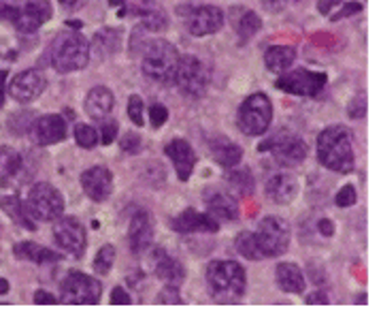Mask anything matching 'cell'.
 Instances as JSON below:
<instances>
[{"label":"cell","instance_id":"obj_1","mask_svg":"<svg viewBox=\"0 0 381 316\" xmlns=\"http://www.w3.org/2000/svg\"><path fill=\"white\" fill-rule=\"evenodd\" d=\"M318 158L320 162L337 173L354 171V146L352 133L345 127H328L318 137Z\"/></svg>","mask_w":381,"mask_h":316},{"label":"cell","instance_id":"obj_2","mask_svg":"<svg viewBox=\"0 0 381 316\" xmlns=\"http://www.w3.org/2000/svg\"><path fill=\"white\" fill-rule=\"evenodd\" d=\"M207 285L211 295L222 304H235L243 297L248 278L237 261H211L207 267Z\"/></svg>","mask_w":381,"mask_h":316},{"label":"cell","instance_id":"obj_3","mask_svg":"<svg viewBox=\"0 0 381 316\" xmlns=\"http://www.w3.org/2000/svg\"><path fill=\"white\" fill-rule=\"evenodd\" d=\"M141 54H143L141 66L147 79L158 84H171L175 79V71L179 64V54L175 45H171L164 39H153L145 43Z\"/></svg>","mask_w":381,"mask_h":316},{"label":"cell","instance_id":"obj_4","mask_svg":"<svg viewBox=\"0 0 381 316\" xmlns=\"http://www.w3.org/2000/svg\"><path fill=\"white\" fill-rule=\"evenodd\" d=\"M49 62L60 73L81 71L90 62V45L79 32L60 34L49 47Z\"/></svg>","mask_w":381,"mask_h":316},{"label":"cell","instance_id":"obj_5","mask_svg":"<svg viewBox=\"0 0 381 316\" xmlns=\"http://www.w3.org/2000/svg\"><path fill=\"white\" fill-rule=\"evenodd\" d=\"M26 209L32 216V220L54 222L64 212V199L60 190L47 182H39L30 188L26 199Z\"/></svg>","mask_w":381,"mask_h":316},{"label":"cell","instance_id":"obj_6","mask_svg":"<svg viewBox=\"0 0 381 316\" xmlns=\"http://www.w3.org/2000/svg\"><path fill=\"white\" fill-rule=\"evenodd\" d=\"M62 304L71 306H96L103 295V285L101 280L86 276L81 272H68V276L62 280Z\"/></svg>","mask_w":381,"mask_h":316},{"label":"cell","instance_id":"obj_7","mask_svg":"<svg viewBox=\"0 0 381 316\" xmlns=\"http://www.w3.org/2000/svg\"><path fill=\"white\" fill-rule=\"evenodd\" d=\"M273 120V105L266 94L255 92L248 97L239 107V129L245 135L260 137L268 131Z\"/></svg>","mask_w":381,"mask_h":316},{"label":"cell","instance_id":"obj_8","mask_svg":"<svg viewBox=\"0 0 381 316\" xmlns=\"http://www.w3.org/2000/svg\"><path fill=\"white\" fill-rule=\"evenodd\" d=\"M173 84L179 88L181 94L198 99L209 88V71L196 56H179V64L175 71Z\"/></svg>","mask_w":381,"mask_h":316},{"label":"cell","instance_id":"obj_9","mask_svg":"<svg viewBox=\"0 0 381 316\" xmlns=\"http://www.w3.org/2000/svg\"><path fill=\"white\" fill-rule=\"evenodd\" d=\"M255 242L264 259L279 257L290 246V229L279 216H266L255 231Z\"/></svg>","mask_w":381,"mask_h":316},{"label":"cell","instance_id":"obj_10","mask_svg":"<svg viewBox=\"0 0 381 316\" xmlns=\"http://www.w3.org/2000/svg\"><path fill=\"white\" fill-rule=\"evenodd\" d=\"M51 2L49 0H26V4L21 9H13V6H4L2 15H6V19H11L17 30L21 32H34L39 30L43 24H47L51 19Z\"/></svg>","mask_w":381,"mask_h":316},{"label":"cell","instance_id":"obj_11","mask_svg":"<svg viewBox=\"0 0 381 316\" xmlns=\"http://www.w3.org/2000/svg\"><path fill=\"white\" fill-rule=\"evenodd\" d=\"M328 77L326 73H318V71H309V69H294L288 71L285 75H281L277 79V88L296 97H315L324 90Z\"/></svg>","mask_w":381,"mask_h":316},{"label":"cell","instance_id":"obj_12","mask_svg":"<svg viewBox=\"0 0 381 316\" xmlns=\"http://www.w3.org/2000/svg\"><path fill=\"white\" fill-rule=\"evenodd\" d=\"M54 237H56V244L66 255H71L75 259H81L83 252H86V248H88L86 229H83V224L75 216L58 218V222L54 224Z\"/></svg>","mask_w":381,"mask_h":316},{"label":"cell","instance_id":"obj_13","mask_svg":"<svg viewBox=\"0 0 381 316\" xmlns=\"http://www.w3.org/2000/svg\"><path fill=\"white\" fill-rule=\"evenodd\" d=\"M266 150H270L273 157L288 167L303 162L307 157V144L300 137H296L292 133H283V131L279 135H275L273 139L260 144V152H266Z\"/></svg>","mask_w":381,"mask_h":316},{"label":"cell","instance_id":"obj_14","mask_svg":"<svg viewBox=\"0 0 381 316\" xmlns=\"http://www.w3.org/2000/svg\"><path fill=\"white\" fill-rule=\"evenodd\" d=\"M45 86H47V79L43 77V73L36 69H28V71H21L19 75H15V79L9 86V94L17 103H30L43 94Z\"/></svg>","mask_w":381,"mask_h":316},{"label":"cell","instance_id":"obj_15","mask_svg":"<svg viewBox=\"0 0 381 316\" xmlns=\"http://www.w3.org/2000/svg\"><path fill=\"white\" fill-rule=\"evenodd\" d=\"M30 135L32 142L39 146H54L60 144L66 137V122L62 116L58 114H49V116H41L32 122L30 127Z\"/></svg>","mask_w":381,"mask_h":316},{"label":"cell","instance_id":"obj_16","mask_svg":"<svg viewBox=\"0 0 381 316\" xmlns=\"http://www.w3.org/2000/svg\"><path fill=\"white\" fill-rule=\"evenodd\" d=\"M224 26V13L220 6H211V4H205V6H198L190 13L188 17V30L194 34V36H207V34H213L218 32L220 28Z\"/></svg>","mask_w":381,"mask_h":316},{"label":"cell","instance_id":"obj_17","mask_svg":"<svg viewBox=\"0 0 381 316\" xmlns=\"http://www.w3.org/2000/svg\"><path fill=\"white\" fill-rule=\"evenodd\" d=\"M171 229L177 233H215L220 222L209 214H200L194 207H188L171 220Z\"/></svg>","mask_w":381,"mask_h":316},{"label":"cell","instance_id":"obj_18","mask_svg":"<svg viewBox=\"0 0 381 316\" xmlns=\"http://www.w3.org/2000/svg\"><path fill=\"white\" fill-rule=\"evenodd\" d=\"M81 186L92 201H105L113 192V175L107 167H92L83 171Z\"/></svg>","mask_w":381,"mask_h":316},{"label":"cell","instance_id":"obj_19","mask_svg":"<svg viewBox=\"0 0 381 316\" xmlns=\"http://www.w3.org/2000/svg\"><path fill=\"white\" fill-rule=\"evenodd\" d=\"M128 242H130V250L134 255H143L151 246L153 222H151V216L147 212H138V214L132 216L130 229H128Z\"/></svg>","mask_w":381,"mask_h":316},{"label":"cell","instance_id":"obj_20","mask_svg":"<svg viewBox=\"0 0 381 316\" xmlns=\"http://www.w3.org/2000/svg\"><path fill=\"white\" fill-rule=\"evenodd\" d=\"M151 263H153V272H156L158 280H162L166 287H179L186 280L183 265L177 259H173L171 255H166L162 248L153 250Z\"/></svg>","mask_w":381,"mask_h":316},{"label":"cell","instance_id":"obj_21","mask_svg":"<svg viewBox=\"0 0 381 316\" xmlns=\"http://www.w3.org/2000/svg\"><path fill=\"white\" fill-rule=\"evenodd\" d=\"M166 157L173 160V167L177 171V177L181 182L190 179L192 171H194V164H196V154L192 150V146L183 139H173L166 148H164Z\"/></svg>","mask_w":381,"mask_h":316},{"label":"cell","instance_id":"obj_22","mask_svg":"<svg viewBox=\"0 0 381 316\" xmlns=\"http://www.w3.org/2000/svg\"><path fill=\"white\" fill-rule=\"evenodd\" d=\"M264 192L270 201L279 203V205H285L290 201L296 199L298 194V182L294 175L290 173H277L273 177H268L266 186H264Z\"/></svg>","mask_w":381,"mask_h":316},{"label":"cell","instance_id":"obj_23","mask_svg":"<svg viewBox=\"0 0 381 316\" xmlns=\"http://www.w3.org/2000/svg\"><path fill=\"white\" fill-rule=\"evenodd\" d=\"M205 201H207L209 216H213L218 222H233L239 218V203L228 192L213 190L205 197Z\"/></svg>","mask_w":381,"mask_h":316},{"label":"cell","instance_id":"obj_24","mask_svg":"<svg viewBox=\"0 0 381 316\" xmlns=\"http://www.w3.org/2000/svg\"><path fill=\"white\" fill-rule=\"evenodd\" d=\"M116 105V99H113V92L105 86H96L88 92L86 97V112L90 118L94 120H103L111 114Z\"/></svg>","mask_w":381,"mask_h":316},{"label":"cell","instance_id":"obj_25","mask_svg":"<svg viewBox=\"0 0 381 316\" xmlns=\"http://www.w3.org/2000/svg\"><path fill=\"white\" fill-rule=\"evenodd\" d=\"M275 278L281 291L292 293V295H300L305 291V276L303 270L294 263H279L275 270Z\"/></svg>","mask_w":381,"mask_h":316},{"label":"cell","instance_id":"obj_26","mask_svg":"<svg viewBox=\"0 0 381 316\" xmlns=\"http://www.w3.org/2000/svg\"><path fill=\"white\" fill-rule=\"evenodd\" d=\"M211 154H213L218 164H222L226 169H233V167H237L241 162L243 150L235 142H230L228 137L222 135V137L211 139Z\"/></svg>","mask_w":381,"mask_h":316},{"label":"cell","instance_id":"obj_27","mask_svg":"<svg viewBox=\"0 0 381 316\" xmlns=\"http://www.w3.org/2000/svg\"><path fill=\"white\" fill-rule=\"evenodd\" d=\"M122 45V30H116V28H105V30H98L92 39V51L96 58H109L113 56Z\"/></svg>","mask_w":381,"mask_h":316},{"label":"cell","instance_id":"obj_28","mask_svg":"<svg viewBox=\"0 0 381 316\" xmlns=\"http://www.w3.org/2000/svg\"><path fill=\"white\" fill-rule=\"evenodd\" d=\"M296 60V49L290 45H273L266 49L264 54V64L268 71L273 73H283L292 66V62Z\"/></svg>","mask_w":381,"mask_h":316},{"label":"cell","instance_id":"obj_29","mask_svg":"<svg viewBox=\"0 0 381 316\" xmlns=\"http://www.w3.org/2000/svg\"><path fill=\"white\" fill-rule=\"evenodd\" d=\"M13 255L17 259H24V261H32V263H56L60 261V257L45 248V246H39L34 242H19L13 246Z\"/></svg>","mask_w":381,"mask_h":316},{"label":"cell","instance_id":"obj_30","mask_svg":"<svg viewBox=\"0 0 381 316\" xmlns=\"http://www.w3.org/2000/svg\"><path fill=\"white\" fill-rule=\"evenodd\" d=\"M0 207L9 214V218L17 224H21L26 231H34L36 224L32 222V216L28 214L26 209V203H21V199L17 194H11V197H2L0 199Z\"/></svg>","mask_w":381,"mask_h":316},{"label":"cell","instance_id":"obj_31","mask_svg":"<svg viewBox=\"0 0 381 316\" xmlns=\"http://www.w3.org/2000/svg\"><path fill=\"white\" fill-rule=\"evenodd\" d=\"M228 182L239 190V194H243V197H250L252 192H254V175H252V171L248 169V167H241V169H235L233 167V171L228 173Z\"/></svg>","mask_w":381,"mask_h":316},{"label":"cell","instance_id":"obj_32","mask_svg":"<svg viewBox=\"0 0 381 316\" xmlns=\"http://www.w3.org/2000/svg\"><path fill=\"white\" fill-rule=\"evenodd\" d=\"M237 250L241 257L250 259V261H262V252H260V246L255 242V233H250V231H243L237 235V242H235Z\"/></svg>","mask_w":381,"mask_h":316},{"label":"cell","instance_id":"obj_33","mask_svg":"<svg viewBox=\"0 0 381 316\" xmlns=\"http://www.w3.org/2000/svg\"><path fill=\"white\" fill-rule=\"evenodd\" d=\"M260 28H262V19L255 15L254 11H245V13H243V17L237 21V32H239L241 43L250 41V39L254 36Z\"/></svg>","mask_w":381,"mask_h":316},{"label":"cell","instance_id":"obj_34","mask_svg":"<svg viewBox=\"0 0 381 316\" xmlns=\"http://www.w3.org/2000/svg\"><path fill=\"white\" fill-rule=\"evenodd\" d=\"M141 19H143V28L151 32H162L168 24L166 13L162 9H145L141 11Z\"/></svg>","mask_w":381,"mask_h":316},{"label":"cell","instance_id":"obj_35","mask_svg":"<svg viewBox=\"0 0 381 316\" xmlns=\"http://www.w3.org/2000/svg\"><path fill=\"white\" fill-rule=\"evenodd\" d=\"M113 263H116V248L113 246H103L101 250H98V255H96V259H94V270H96V274H109L111 272V267H113Z\"/></svg>","mask_w":381,"mask_h":316},{"label":"cell","instance_id":"obj_36","mask_svg":"<svg viewBox=\"0 0 381 316\" xmlns=\"http://www.w3.org/2000/svg\"><path fill=\"white\" fill-rule=\"evenodd\" d=\"M75 142H77V146L90 150L98 144V131L92 129L90 124H77L75 127Z\"/></svg>","mask_w":381,"mask_h":316},{"label":"cell","instance_id":"obj_37","mask_svg":"<svg viewBox=\"0 0 381 316\" xmlns=\"http://www.w3.org/2000/svg\"><path fill=\"white\" fill-rule=\"evenodd\" d=\"M98 122H101L98 142H103V146L113 144V142H116V137H118V122H116V120H111L109 116H107V118H103V120H98Z\"/></svg>","mask_w":381,"mask_h":316},{"label":"cell","instance_id":"obj_38","mask_svg":"<svg viewBox=\"0 0 381 316\" xmlns=\"http://www.w3.org/2000/svg\"><path fill=\"white\" fill-rule=\"evenodd\" d=\"M19 169H21V158H19V154L11 152V154L6 157V162H4L2 182H4V184H9L11 179H15V177H17V173H19Z\"/></svg>","mask_w":381,"mask_h":316},{"label":"cell","instance_id":"obj_39","mask_svg":"<svg viewBox=\"0 0 381 316\" xmlns=\"http://www.w3.org/2000/svg\"><path fill=\"white\" fill-rule=\"evenodd\" d=\"M128 116H130V120L136 124V127H143V99L141 97H136V94H132L130 97V101H128Z\"/></svg>","mask_w":381,"mask_h":316},{"label":"cell","instance_id":"obj_40","mask_svg":"<svg viewBox=\"0 0 381 316\" xmlns=\"http://www.w3.org/2000/svg\"><path fill=\"white\" fill-rule=\"evenodd\" d=\"M356 199H358V194H356V188L352 184H345L337 192V205L339 207H352V205H356Z\"/></svg>","mask_w":381,"mask_h":316},{"label":"cell","instance_id":"obj_41","mask_svg":"<svg viewBox=\"0 0 381 316\" xmlns=\"http://www.w3.org/2000/svg\"><path fill=\"white\" fill-rule=\"evenodd\" d=\"M149 120H151V127L153 129H160L166 120H168V109L160 103H153L149 107Z\"/></svg>","mask_w":381,"mask_h":316},{"label":"cell","instance_id":"obj_42","mask_svg":"<svg viewBox=\"0 0 381 316\" xmlns=\"http://www.w3.org/2000/svg\"><path fill=\"white\" fill-rule=\"evenodd\" d=\"M350 116L354 118V120H360V118H365L367 116V97L365 94H360V97H356L352 103H350Z\"/></svg>","mask_w":381,"mask_h":316},{"label":"cell","instance_id":"obj_43","mask_svg":"<svg viewBox=\"0 0 381 316\" xmlns=\"http://www.w3.org/2000/svg\"><path fill=\"white\" fill-rule=\"evenodd\" d=\"M156 302H158V304H175V306H181V304H183V300L179 297L177 287H166L164 291H160V295H158Z\"/></svg>","mask_w":381,"mask_h":316},{"label":"cell","instance_id":"obj_44","mask_svg":"<svg viewBox=\"0 0 381 316\" xmlns=\"http://www.w3.org/2000/svg\"><path fill=\"white\" fill-rule=\"evenodd\" d=\"M362 11V4L360 2H343L341 4V9L330 17L332 21H339V19H345V17H350V15H354V13H360Z\"/></svg>","mask_w":381,"mask_h":316},{"label":"cell","instance_id":"obj_45","mask_svg":"<svg viewBox=\"0 0 381 316\" xmlns=\"http://www.w3.org/2000/svg\"><path fill=\"white\" fill-rule=\"evenodd\" d=\"M120 148H122L126 154H136V150L141 148V139H138V135L126 133V135L122 137V142H120Z\"/></svg>","mask_w":381,"mask_h":316},{"label":"cell","instance_id":"obj_46","mask_svg":"<svg viewBox=\"0 0 381 316\" xmlns=\"http://www.w3.org/2000/svg\"><path fill=\"white\" fill-rule=\"evenodd\" d=\"M111 304H113V306H130V304H132V297L128 295L124 289L118 287V289L111 291Z\"/></svg>","mask_w":381,"mask_h":316},{"label":"cell","instance_id":"obj_47","mask_svg":"<svg viewBox=\"0 0 381 316\" xmlns=\"http://www.w3.org/2000/svg\"><path fill=\"white\" fill-rule=\"evenodd\" d=\"M34 304H39V306H54V304H58V300L51 293H47V291H36L34 293Z\"/></svg>","mask_w":381,"mask_h":316},{"label":"cell","instance_id":"obj_48","mask_svg":"<svg viewBox=\"0 0 381 316\" xmlns=\"http://www.w3.org/2000/svg\"><path fill=\"white\" fill-rule=\"evenodd\" d=\"M309 306H315V304H320V306H326L328 304V297H326V293L324 291H313L311 295H307V300H305Z\"/></svg>","mask_w":381,"mask_h":316},{"label":"cell","instance_id":"obj_49","mask_svg":"<svg viewBox=\"0 0 381 316\" xmlns=\"http://www.w3.org/2000/svg\"><path fill=\"white\" fill-rule=\"evenodd\" d=\"M345 0H318V11L322 13V15H328L335 6H339V4H343Z\"/></svg>","mask_w":381,"mask_h":316},{"label":"cell","instance_id":"obj_50","mask_svg":"<svg viewBox=\"0 0 381 316\" xmlns=\"http://www.w3.org/2000/svg\"><path fill=\"white\" fill-rule=\"evenodd\" d=\"M318 229H320V233H322L324 237H332V235H335V224H332V220H328V218L320 220Z\"/></svg>","mask_w":381,"mask_h":316},{"label":"cell","instance_id":"obj_51","mask_svg":"<svg viewBox=\"0 0 381 316\" xmlns=\"http://www.w3.org/2000/svg\"><path fill=\"white\" fill-rule=\"evenodd\" d=\"M262 2L268 11H281L288 4V0H262Z\"/></svg>","mask_w":381,"mask_h":316},{"label":"cell","instance_id":"obj_52","mask_svg":"<svg viewBox=\"0 0 381 316\" xmlns=\"http://www.w3.org/2000/svg\"><path fill=\"white\" fill-rule=\"evenodd\" d=\"M4 79H6V71H0V107L4 105Z\"/></svg>","mask_w":381,"mask_h":316},{"label":"cell","instance_id":"obj_53","mask_svg":"<svg viewBox=\"0 0 381 316\" xmlns=\"http://www.w3.org/2000/svg\"><path fill=\"white\" fill-rule=\"evenodd\" d=\"M9 293V282L4 278H0V295H6Z\"/></svg>","mask_w":381,"mask_h":316},{"label":"cell","instance_id":"obj_54","mask_svg":"<svg viewBox=\"0 0 381 316\" xmlns=\"http://www.w3.org/2000/svg\"><path fill=\"white\" fill-rule=\"evenodd\" d=\"M60 2H62L64 6H77V4H79V0H60Z\"/></svg>","mask_w":381,"mask_h":316}]
</instances>
